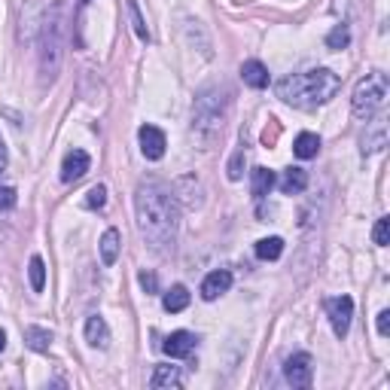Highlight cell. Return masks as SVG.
<instances>
[{
    "label": "cell",
    "mask_w": 390,
    "mask_h": 390,
    "mask_svg": "<svg viewBox=\"0 0 390 390\" xmlns=\"http://www.w3.org/2000/svg\"><path fill=\"white\" fill-rule=\"evenodd\" d=\"M6 165H9V153H6V144H4V137H0V174L6 171Z\"/></svg>",
    "instance_id": "obj_32"
},
{
    "label": "cell",
    "mask_w": 390,
    "mask_h": 390,
    "mask_svg": "<svg viewBox=\"0 0 390 390\" xmlns=\"http://www.w3.org/2000/svg\"><path fill=\"white\" fill-rule=\"evenodd\" d=\"M195 341H199V339H195L192 332L177 329V332H171V336L162 341V351H165V354H168L171 360H187L192 351H195Z\"/></svg>",
    "instance_id": "obj_9"
},
{
    "label": "cell",
    "mask_w": 390,
    "mask_h": 390,
    "mask_svg": "<svg viewBox=\"0 0 390 390\" xmlns=\"http://www.w3.org/2000/svg\"><path fill=\"white\" fill-rule=\"evenodd\" d=\"M64 43H68V4L55 0L49 6V13L43 18V31H40V73L43 82H52L61 70L64 61Z\"/></svg>",
    "instance_id": "obj_4"
},
{
    "label": "cell",
    "mask_w": 390,
    "mask_h": 390,
    "mask_svg": "<svg viewBox=\"0 0 390 390\" xmlns=\"http://www.w3.org/2000/svg\"><path fill=\"white\" fill-rule=\"evenodd\" d=\"M341 89V77L332 73L329 68H314V70H305V73H290V77L277 80V98L284 104H293V107H302V110H311V107H320L332 101Z\"/></svg>",
    "instance_id": "obj_2"
},
{
    "label": "cell",
    "mask_w": 390,
    "mask_h": 390,
    "mask_svg": "<svg viewBox=\"0 0 390 390\" xmlns=\"http://www.w3.org/2000/svg\"><path fill=\"white\" fill-rule=\"evenodd\" d=\"M86 341L92 348H107L110 345V329L101 314H92V317H86Z\"/></svg>",
    "instance_id": "obj_13"
},
{
    "label": "cell",
    "mask_w": 390,
    "mask_h": 390,
    "mask_svg": "<svg viewBox=\"0 0 390 390\" xmlns=\"http://www.w3.org/2000/svg\"><path fill=\"white\" fill-rule=\"evenodd\" d=\"M31 287H34V293H43V287H46V265H43V259L40 256H34L31 259Z\"/></svg>",
    "instance_id": "obj_25"
},
{
    "label": "cell",
    "mask_w": 390,
    "mask_h": 390,
    "mask_svg": "<svg viewBox=\"0 0 390 390\" xmlns=\"http://www.w3.org/2000/svg\"><path fill=\"white\" fill-rule=\"evenodd\" d=\"M104 204H107V187H101V183H98V187H92L89 195H86V208L89 210H101Z\"/></svg>",
    "instance_id": "obj_26"
},
{
    "label": "cell",
    "mask_w": 390,
    "mask_h": 390,
    "mask_svg": "<svg viewBox=\"0 0 390 390\" xmlns=\"http://www.w3.org/2000/svg\"><path fill=\"white\" fill-rule=\"evenodd\" d=\"M293 153L299 156V159H314V156L320 153V137L314 134V132H302L293 141Z\"/></svg>",
    "instance_id": "obj_19"
},
{
    "label": "cell",
    "mask_w": 390,
    "mask_h": 390,
    "mask_svg": "<svg viewBox=\"0 0 390 390\" xmlns=\"http://www.w3.org/2000/svg\"><path fill=\"white\" fill-rule=\"evenodd\" d=\"M281 253H284V241L277 238V235L256 241V256L263 259V263H272V259H277Z\"/></svg>",
    "instance_id": "obj_22"
},
{
    "label": "cell",
    "mask_w": 390,
    "mask_h": 390,
    "mask_svg": "<svg viewBox=\"0 0 390 390\" xmlns=\"http://www.w3.org/2000/svg\"><path fill=\"white\" fill-rule=\"evenodd\" d=\"M378 336H390V311H382L378 314Z\"/></svg>",
    "instance_id": "obj_31"
},
{
    "label": "cell",
    "mask_w": 390,
    "mask_h": 390,
    "mask_svg": "<svg viewBox=\"0 0 390 390\" xmlns=\"http://www.w3.org/2000/svg\"><path fill=\"white\" fill-rule=\"evenodd\" d=\"M360 144H363V156L384 150L387 146V119L375 116L372 122H366V132H363V137H360Z\"/></svg>",
    "instance_id": "obj_11"
},
{
    "label": "cell",
    "mask_w": 390,
    "mask_h": 390,
    "mask_svg": "<svg viewBox=\"0 0 390 390\" xmlns=\"http://www.w3.org/2000/svg\"><path fill=\"white\" fill-rule=\"evenodd\" d=\"M275 187V171L268 168H253V177H250V192H253V201H265V195Z\"/></svg>",
    "instance_id": "obj_16"
},
{
    "label": "cell",
    "mask_w": 390,
    "mask_h": 390,
    "mask_svg": "<svg viewBox=\"0 0 390 390\" xmlns=\"http://www.w3.org/2000/svg\"><path fill=\"white\" fill-rule=\"evenodd\" d=\"M387 95H390V86H387V77H384V73H378V70H375V73H366V77L357 82L354 98H351L354 116H360V119L375 116L378 110L387 104Z\"/></svg>",
    "instance_id": "obj_5"
},
{
    "label": "cell",
    "mask_w": 390,
    "mask_h": 390,
    "mask_svg": "<svg viewBox=\"0 0 390 390\" xmlns=\"http://www.w3.org/2000/svg\"><path fill=\"white\" fill-rule=\"evenodd\" d=\"M229 104H232V95L226 86H204L199 95H195V104H192V134L204 144V150L217 141L222 134V125H226V116H229Z\"/></svg>",
    "instance_id": "obj_3"
},
{
    "label": "cell",
    "mask_w": 390,
    "mask_h": 390,
    "mask_svg": "<svg viewBox=\"0 0 390 390\" xmlns=\"http://www.w3.org/2000/svg\"><path fill=\"white\" fill-rule=\"evenodd\" d=\"M183 378H180V369L177 366H156V372L150 378V387H180Z\"/></svg>",
    "instance_id": "obj_20"
},
{
    "label": "cell",
    "mask_w": 390,
    "mask_h": 390,
    "mask_svg": "<svg viewBox=\"0 0 390 390\" xmlns=\"http://www.w3.org/2000/svg\"><path fill=\"white\" fill-rule=\"evenodd\" d=\"M372 238H375V244H378V247H387V244H390V220H387V217H382V220L375 222Z\"/></svg>",
    "instance_id": "obj_28"
},
{
    "label": "cell",
    "mask_w": 390,
    "mask_h": 390,
    "mask_svg": "<svg viewBox=\"0 0 390 390\" xmlns=\"http://www.w3.org/2000/svg\"><path fill=\"white\" fill-rule=\"evenodd\" d=\"M137 137H141V153H144L150 162H159L162 156H165V146H168V141H165V132H162V128H156V125H141Z\"/></svg>",
    "instance_id": "obj_8"
},
{
    "label": "cell",
    "mask_w": 390,
    "mask_h": 390,
    "mask_svg": "<svg viewBox=\"0 0 390 390\" xmlns=\"http://www.w3.org/2000/svg\"><path fill=\"white\" fill-rule=\"evenodd\" d=\"M13 204H15V189L0 187V210H9Z\"/></svg>",
    "instance_id": "obj_30"
},
{
    "label": "cell",
    "mask_w": 390,
    "mask_h": 390,
    "mask_svg": "<svg viewBox=\"0 0 390 390\" xmlns=\"http://www.w3.org/2000/svg\"><path fill=\"white\" fill-rule=\"evenodd\" d=\"M284 378L293 387H299V390L311 387V382H314V360H311V354H293V357H287Z\"/></svg>",
    "instance_id": "obj_7"
},
{
    "label": "cell",
    "mask_w": 390,
    "mask_h": 390,
    "mask_svg": "<svg viewBox=\"0 0 390 390\" xmlns=\"http://www.w3.org/2000/svg\"><path fill=\"white\" fill-rule=\"evenodd\" d=\"M244 162H247V153L244 150H235V156L229 159V180H241L244 177Z\"/></svg>",
    "instance_id": "obj_27"
},
{
    "label": "cell",
    "mask_w": 390,
    "mask_h": 390,
    "mask_svg": "<svg viewBox=\"0 0 390 390\" xmlns=\"http://www.w3.org/2000/svg\"><path fill=\"white\" fill-rule=\"evenodd\" d=\"M4 348H6V332L0 329V351H4Z\"/></svg>",
    "instance_id": "obj_33"
},
{
    "label": "cell",
    "mask_w": 390,
    "mask_h": 390,
    "mask_svg": "<svg viewBox=\"0 0 390 390\" xmlns=\"http://www.w3.org/2000/svg\"><path fill=\"white\" fill-rule=\"evenodd\" d=\"M348 43H351L348 25H336V27H332V31L327 34V46H329V49H345Z\"/></svg>",
    "instance_id": "obj_24"
},
{
    "label": "cell",
    "mask_w": 390,
    "mask_h": 390,
    "mask_svg": "<svg viewBox=\"0 0 390 390\" xmlns=\"http://www.w3.org/2000/svg\"><path fill=\"white\" fill-rule=\"evenodd\" d=\"M134 213H137V229L144 241L159 253L174 250L180 229V204L174 192L162 180H144L134 192Z\"/></svg>",
    "instance_id": "obj_1"
},
{
    "label": "cell",
    "mask_w": 390,
    "mask_h": 390,
    "mask_svg": "<svg viewBox=\"0 0 390 390\" xmlns=\"http://www.w3.org/2000/svg\"><path fill=\"white\" fill-rule=\"evenodd\" d=\"M92 168V159L86 150H70L64 156V165H61V180L64 183H77L80 177H86V171Z\"/></svg>",
    "instance_id": "obj_10"
},
{
    "label": "cell",
    "mask_w": 390,
    "mask_h": 390,
    "mask_svg": "<svg viewBox=\"0 0 390 390\" xmlns=\"http://www.w3.org/2000/svg\"><path fill=\"white\" fill-rule=\"evenodd\" d=\"M119 247H122V238H119L116 229H107L101 235V263L104 265H113L119 259Z\"/></svg>",
    "instance_id": "obj_18"
},
{
    "label": "cell",
    "mask_w": 390,
    "mask_h": 390,
    "mask_svg": "<svg viewBox=\"0 0 390 390\" xmlns=\"http://www.w3.org/2000/svg\"><path fill=\"white\" fill-rule=\"evenodd\" d=\"M125 6H128V18H132V27H134L137 40L150 43V27H146V22H144V15H141V6H137V0H125Z\"/></svg>",
    "instance_id": "obj_23"
},
{
    "label": "cell",
    "mask_w": 390,
    "mask_h": 390,
    "mask_svg": "<svg viewBox=\"0 0 390 390\" xmlns=\"http://www.w3.org/2000/svg\"><path fill=\"white\" fill-rule=\"evenodd\" d=\"M137 281H141V287L146 293H159V277H156L153 272H141V275H137Z\"/></svg>",
    "instance_id": "obj_29"
},
{
    "label": "cell",
    "mask_w": 390,
    "mask_h": 390,
    "mask_svg": "<svg viewBox=\"0 0 390 390\" xmlns=\"http://www.w3.org/2000/svg\"><path fill=\"white\" fill-rule=\"evenodd\" d=\"M323 308L329 314L332 332H336L339 339H345L351 329V317H354V299H351V296H332V299L323 302Z\"/></svg>",
    "instance_id": "obj_6"
},
{
    "label": "cell",
    "mask_w": 390,
    "mask_h": 390,
    "mask_svg": "<svg viewBox=\"0 0 390 390\" xmlns=\"http://www.w3.org/2000/svg\"><path fill=\"white\" fill-rule=\"evenodd\" d=\"M25 341H27V348L37 351V354H46L52 345V332L49 329H43V327H27L25 329Z\"/></svg>",
    "instance_id": "obj_21"
},
{
    "label": "cell",
    "mask_w": 390,
    "mask_h": 390,
    "mask_svg": "<svg viewBox=\"0 0 390 390\" xmlns=\"http://www.w3.org/2000/svg\"><path fill=\"white\" fill-rule=\"evenodd\" d=\"M308 187V171L305 168H287L281 177V192L284 195H299Z\"/></svg>",
    "instance_id": "obj_17"
},
{
    "label": "cell",
    "mask_w": 390,
    "mask_h": 390,
    "mask_svg": "<svg viewBox=\"0 0 390 390\" xmlns=\"http://www.w3.org/2000/svg\"><path fill=\"white\" fill-rule=\"evenodd\" d=\"M241 80H244L250 89H265L268 86V68L263 61L250 58V61L241 64Z\"/></svg>",
    "instance_id": "obj_14"
},
{
    "label": "cell",
    "mask_w": 390,
    "mask_h": 390,
    "mask_svg": "<svg viewBox=\"0 0 390 390\" xmlns=\"http://www.w3.org/2000/svg\"><path fill=\"white\" fill-rule=\"evenodd\" d=\"M162 305H165V311H168V314H180V311H187V305H189V290H187L183 284H174L171 290H165Z\"/></svg>",
    "instance_id": "obj_15"
},
{
    "label": "cell",
    "mask_w": 390,
    "mask_h": 390,
    "mask_svg": "<svg viewBox=\"0 0 390 390\" xmlns=\"http://www.w3.org/2000/svg\"><path fill=\"white\" fill-rule=\"evenodd\" d=\"M229 287H232V272H229V268H217V272H210L201 281V299L204 302L220 299L222 293H229Z\"/></svg>",
    "instance_id": "obj_12"
}]
</instances>
